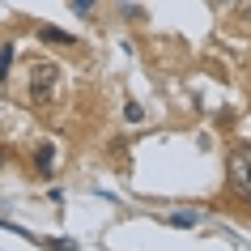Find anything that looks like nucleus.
Returning a JSON list of instances; mask_svg holds the SVG:
<instances>
[{
	"label": "nucleus",
	"mask_w": 251,
	"mask_h": 251,
	"mask_svg": "<svg viewBox=\"0 0 251 251\" xmlns=\"http://www.w3.org/2000/svg\"><path fill=\"white\" fill-rule=\"evenodd\" d=\"M166 222H171V226H179V230H192V226H200V213H171Z\"/></svg>",
	"instance_id": "423d86ee"
},
{
	"label": "nucleus",
	"mask_w": 251,
	"mask_h": 251,
	"mask_svg": "<svg viewBox=\"0 0 251 251\" xmlns=\"http://www.w3.org/2000/svg\"><path fill=\"white\" fill-rule=\"evenodd\" d=\"M238 0H209V9H217V13H222V9H234Z\"/></svg>",
	"instance_id": "1a4fd4ad"
},
{
	"label": "nucleus",
	"mask_w": 251,
	"mask_h": 251,
	"mask_svg": "<svg viewBox=\"0 0 251 251\" xmlns=\"http://www.w3.org/2000/svg\"><path fill=\"white\" fill-rule=\"evenodd\" d=\"M4 162H9V153H4V145H0V166H4Z\"/></svg>",
	"instance_id": "9d476101"
},
{
	"label": "nucleus",
	"mask_w": 251,
	"mask_h": 251,
	"mask_svg": "<svg viewBox=\"0 0 251 251\" xmlns=\"http://www.w3.org/2000/svg\"><path fill=\"white\" fill-rule=\"evenodd\" d=\"M39 39H43V43H55V47H73V43H77L73 34H64V30H55V26H43Z\"/></svg>",
	"instance_id": "20e7f679"
},
{
	"label": "nucleus",
	"mask_w": 251,
	"mask_h": 251,
	"mask_svg": "<svg viewBox=\"0 0 251 251\" xmlns=\"http://www.w3.org/2000/svg\"><path fill=\"white\" fill-rule=\"evenodd\" d=\"M13 55H17L13 43H0V81H9V73H13Z\"/></svg>",
	"instance_id": "39448f33"
},
{
	"label": "nucleus",
	"mask_w": 251,
	"mask_h": 251,
	"mask_svg": "<svg viewBox=\"0 0 251 251\" xmlns=\"http://www.w3.org/2000/svg\"><path fill=\"white\" fill-rule=\"evenodd\" d=\"M226 166H230V187H234V196H243L251 204V145L230 149Z\"/></svg>",
	"instance_id": "f03ea898"
},
{
	"label": "nucleus",
	"mask_w": 251,
	"mask_h": 251,
	"mask_svg": "<svg viewBox=\"0 0 251 251\" xmlns=\"http://www.w3.org/2000/svg\"><path fill=\"white\" fill-rule=\"evenodd\" d=\"M55 85H60L55 64H51V60H34V64H30V102H34V106H47L55 98Z\"/></svg>",
	"instance_id": "f257e3e1"
},
{
	"label": "nucleus",
	"mask_w": 251,
	"mask_h": 251,
	"mask_svg": "<svg viewBox=\"0 0 251 251\" xmlns=\"http://www.w3.org/2000/svg\"><path fill=\"white\" fill-rule=\"evenodd\" d=\"M124 115H128V124H141V119H145V106H141V102H128V106H124Z\"/></svg>",
	"instance_id": "6e6552de"
},
{
	"label": "nucleus",
	"mask_w": 251,
	"mask_h": 251,
	"mask_svg": "<svg viewBox=\"0 0 251 251\" xmlns=\"http://www.w3.org/2000/svg\"><path fill=\"white\" fill-rule=\"evenodd\" d=\"M68 9H73L77 17H90L94 9H98V0H68Z\"/></svg>",
	"instance_id": "0eeeda50"
},
{
	"label": "nucleus",
	"mask_w": 251,
	"mask_h": 251,
	"mask_svg": "<svg viewBox=\"0 0 251 251\" xmlns=\"http://www.w3.org/2000/svg\"><path fill=\"white\" fill-rule=\"evenodd\" d=\"M51 162H55V145H39V149H34V171H39V175H51L55 171Z\"/></svg>",
	"instance_id": "7ed1b4c3"
}]
</instances>
